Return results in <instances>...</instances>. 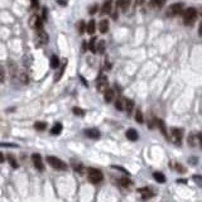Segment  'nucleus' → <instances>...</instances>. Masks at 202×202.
Listing matches in <instances>:
<instances>
[{"instance_id": "obj_12", "label": "nucleus", "mask_w": 202, "mask_h": 202, "mask_svg": "<svg viewBox=\"0 0 202 202\" xmlns=\"http://www.w3.org/2000/svg\"><path fill=\"white\" fill-rule=\"evenodd\" d=\"M155 123H157L158 128H159L160 133H162L164 137H166L167 139H169V135H168V132H167V126H166V123H164L163 120H160V119H157V120H155Z\"/></svg>"}, {"instance_id": "obj_26", "label": "nucleus", "mask_w": 202, "mask_h": 202, "mask_svg": "<svg viewBox=\"0 0 202 202\" xmlns=\"http://www.w3.org/2000/svg\"><path fill=\"white\" fill-rule=\"evenodd\" d=\"M58 65H60L58 57H57V56H52V57H51V67H52V68H57Z\"/></svg>"}, {"instance_id": "obj_35", "label": "nucleus", "mask_w": 202, "mask_h": 202, "mask_svg": "<svg viewBox=\"0 0 202 202\" xmlns=\"http://www.w3.org/2000/svg\"><path fill=\"white\" fill-rule=\"evenodd\" d=\"M73 169H75L76 172H79V173H82V166H81V164H77V166H76V164L73 163Z\"/></svg>"}, {"instance_id": "obj_37", "label": "nucleus", "mask_w": 202, "mask_h": 202, "mask_svg": "<svg viewBox=\"0 0 202 202\" xmlns=\"http://www.w3.org/2000/svg\"><path fill=\"white\" fill-rule=\"evenodd\" d=\"M113 168H114V169H119V171H121V172L125 173V174H129V172H128L125 168H121V167H118V166H113Z\"/></svg>"}, {"instance_id": "obj_16", "label": "nucleus", "mask_w": 202, "mask_h": 202, "mask_svg": "<svg viewBox=\"0 0 202 202\" xmlns=\"http://www.w3.org/2000/svg\"><path fill=\"white\" fill-rule=\"evenodd\" d=\"M133 107H134V101H133V100H130V99L124 100V109L126 110L128 115H130V114H132Z\"/></svg>"}, {"instance_id": "obj_17", "label": "nucleus", "mask_w": 202, "mask_h": 202, "mask_svg": "<svg viewBox=\"0 0 202 202\" xmlns=\"http://www.w3.org/2000/svg\"><path fill=\"white\" fill-rule=\"evenodd\" d=\"M111 7H113V0H107L101 8V14H109L111 13Z\"/></svg>"}, {"instance_id": "obj_34", "label": "nucleus", "mask_w": 202, "mask_h": 202, "mask_svg": "<svg viewBox=\"0 0 202 202\" xmlns=\"http://www.w3.org/2000/svg\"><path fill=\"white\" fill-rule=\"evenodd\" d=\"M192 179H193V181L197 183L198 186H202V177H201V176H193V177H192Z\"/></svg>"}, {"instance_id": "obj_29", "label": "nucleus", "mask_w": 202, "mask_h": 202, "mask_svg": "<svg viewBox=\"0 0 202 202\" xmlns=\"http://www.w3.org/2000/svg\"><path fill=\"white\" fill-rule=\"evenodd\" d=\"M119 183L121 186H124V187H128V186L132 185V181L128 179V178H121V179H119Z\"/></svg>"}, {"instance_id": "obj_3", "label": "nucleus", "mask_w": 202, "mask_h": 202, "mask_svg": "<svg viewBox=\"0 0 202 202\" xmlns=\"http://www.w3.org/2000/svg\"><path fill=\"white\" fill-rule=\"evenodd\" d=\"M87 177H88V179L92 182V183H99L104 178L102 172L99 171V169H96V168H88L87 169Z\"/></svg>"}, {"instance_id": "obj_4", "label": "nucleus", "mask_w": 202, "mask_h": 202, "mask_svg": "<svg viewBox=\"0 0 202 202\" xmlns=\"http://www.w3.org/2000/svg\"><path fill=\"white\" fill-rule=\"evenodd\" d=\"M182 10H183V4L176 3V4H172L171 7H168L166 14H167V16H177V15L182 14Z\"/></svg>"}, {"instance_id": "obj_20", "label": "nucleus", "mask_w": 202, "mask_h": 202, "mask_svg": "<svg viewBox=\"0 0 202 202\" xmlns=\"http://www.w3.org/2000/svg\"><path fill=\"white\" fill-rule=\"evenodd\" d=\"M86 135L91 139H99L100 138V132L97 129H88L86 130Z\"/></svg>"}, {"instance_id": "obj_31", "label": "nucleus", "mask_w": 202, "mask_h": 202, "mask_svg": "<svg viewBox=\"0 0 202 202\" xmlns=\"http://www.w3.org/2000/svg\"><path fill=\"white\" fill-rule=\"evenodd\" d=\"M73 114L77 115V116H83L85 115V111H83L82 109H80V107H73Z\"/></svg>"}, {"instance_id": "obj_9", "label": "nucleus", "mask_w": 202, "mask_h": 202, "mask_svg": "<svg viewBox=\"0 0 202 202\" xmlns=\"http://www.w3.org/2000/svg\"><path fill=\"white\" fill-rule=\"evenodd\" d=\"M138 192H139V195H140V197H141L143 200H149V198H152V197L154 196L153 190H152V188H149V187H143V188H139V190H138Z\"/></svg>"}, {"instance_id": "obj_18", "label": "nucleus", "mask_w": 202, "mask_h": 202, "mask_svg": "<svg viewBox=\"0 0 202 202\" xmlns=\"http://www.w3.org/2000/svg\"><path fill=\"white\" fill-rule=\"evenodd\" d=\"M95 29H96V23H95V20H94V19H91V20H90V22L86 24L85 30H86L88 34H94Z\"/></svg>"}, {"instance_id": "obj_30", "label": "nucleus", "mask_w": 202, "mask_h": 202, "mask_svg": "<svg viewBox=\"0 0 202 202\" xmlns=\"http://www.w3.org/2000/svg\"><path fill=\"white\" fill-rule=\"evenodd\" d=\"M96 42H97L96 38H92V39L90 41V49L94 53H96Z\"/></svg>"}, {"instance_id": "obj_24", "label": "nucleus", "mask_w": 202, "mask_h": 202, "mask_svg": "<svg viewBox=\"0 0 202 202\" xmlns=\"http://www.w3.org/2000/svg\"><path fill=\"white\" fill-rule=\"evenodd\" d=\"M105 51V41L104 39H97L96 42V52L102 53Z\"/></svg>"}, {"instance_id": "obj_13", "label": "nucleus", "mask_w": 202, "mask_h": 202, "mask_svg": "<svg viewBox=\"0 0 202 202\" xmlns=\"http://www.w3.org/2000/svg\"><path fill=\"white\" fill-rule=\"evenodd\" d=\"M130 4H132V0H118V2H116V8H119L123 11H126L128 8L130 7Z\"/></svg>"}, {"instance_id": "obj_10", "label": "nucleus", "mask_w": 202, "mask_h": 202, "mask_svg": "<svg viewBox=\"0 0 202 202\" xmlns=\"http://www.w3.org/2000/svg\"><path fill=\"white\" fill-rule=\"evenodd\" d=\"M32 160H33V164L34 167L38 169V171H44V164L42 162V157L39 154H33L32 155Z\"/></svg>"}, {"instance_id": "obj_7", "label": "nucleus", "mask_w": 202, "mask_h": 202, "mask_svg": "<svg viewBox=\"0 0 202 202\" xmlns=\"http://www.w3.org/2000/svg\"><path fill=\"white\" fill-rule=\"evenodd\" d=\"M107 87H109V79H107V76L101 75L96 81V88L100 92H104Z\"/></svg>"}, {"instance_id": "obj_36", "label": "nucleus", "mask_w": 202, "mask_h": 202, "mask_svg": "<svg viewBox=\"0 0 202 202\" xmlns=\"http://www.w3.org/2000/svg\"><path fill=\"white\" fill-rule=\"evenodd\" d=\"M85 27H86L85 23H83V22H80V23H79V32H80V33H83Z\"/></svg>"}, {"instance_id": "obj_43", "label": "nucleus", "mask_w": 202, "mask_h": 202, "mask_svg": "<svg viewBox=\"0 0 202 202\" xmlns=\"http://www.w3.org/2000/svg\"><path fill=\"white\" fill-rule=\"evenodd\" d=\"M198 34L202 37V23L200 24V27H198Z\"/></svg>"}, {"instance_id": "obj_22", "label": "nucleus", "mask_w": 202, "mask_h": 202, "mask_svg": "<svg viewBox=\"0 0 202 202\" xmlns=\"http://www.w3.org/2000/svg\"><path fill=\"white\" fill-rule=\"evenodd\" d=\"M61 132H62V124L61 123L54 124L53 128L51 129V134L52 135H58V134H61Z\"/></svg>"}, {"instance_id": "obj_40", "label": "nucleus", "mask_w": 202, "mask_h": 202, "mask_svg": "<svg viewBox=\"0 0 202 202\" xmlns=\"http://www.w3.org/2000/svg\"><path fill=\"white\" fill-rule=\"evenodd\" d=\"M37 7H38V0H32V8L35 9Z\"/></svg>"}, {"instance_id": "obj_19", "label": "nucleus", "mask_w": 202, "mask_h": 202, "mask_svg": "<svg viewBox=\"0 0 202 202\" xmlns=\"http://www.w3.org/2000/svg\"><path fill=\"white\" fill-rule=\"evenodd\" d=\"M169 167H171V168H173V169H176V171H177V173H186V172H187V171H186V168L183 167V166H181L179 163L171 162V163H169Z\"/></svg>"}, {"instance_id": "obj_2", "label": "nucleus", "mask_w": 202, "mask_h": 202, "mask_svg": "<svg viewBox=\"0 0 202 202\" xmlns=\"http://www.w3.org/2000/svg\"><path fill=\"white\" fill-rule=\"evenodd\" d=\"M47 163L49 164L51 167H53L54 169H60V171H66L67 169V164L62 159L57 158V157L48 155L47 157Z\"/></svg>"}, {"instance_id": "obj_21", "label": "nucleus", "mask_w": 202, "mask_h": 202, "mask_svg": "<svg viewBox=\"0 0 202 202\" xmlns=\"http://www.w3.org/2000/svg\"><path fill=\"white\" fill-rule=\"evenodd\" d=\"M99 29H100V32H101L102 34H105V33L109 30V20H107V19L100 20V23H99Z\"/></svg>"}, {"instance_id": "obj_28", "label": "nucleus", "mask_w": 202, "mask_h": 202, "mask_svg": "<svg viewBox=\"0 0 202 202\" xmlns=\"http://www.w3.org/2000/svg\"><path fill=\"white\" fill-rule=\"evenodd\" d=\"M34 128H35L37 130H44L46 128H47V124L43 123V121H37V123L34 124Z\"/></svg>"}, {"instance_id": "obj_8", "label": "nucleus", "mask_w": 202, "mask_h": 202, "mask_svg": "<svg viewBox=\"0 0 202 202\" xmlns=\"http://www.w3.org/2000/svg\"><path fill=\"white\" fill-rule=\"evenodd\" d=\"M29 24H30V27L34 28L35 30H38V29H42V28H43V22H42V19H41L38 15H33V16L30 18Z\"/></svg>"}, {"instance_id": "obj_42", "label": "nucleus", "mask_w": 202, "mask_h": 202, "mask_svg": "<svg viewBox=\"0 0 202 202\" xmlns=\"http://www.w3.org/2000/svg\"><path fill=\"white\" fill-rule=\"evenodd\" d=\"M43 20H47V8H43Z\"/></svg>"}, {"instance_id": "obj_47", "label": "nucleus", "mask_w": 202, "mask_h": 202, "mask_svg": "<svg viewBox=\"0 0 202 202\" xmlns=\"http://www.w3.org/2000/svg\"><path fill=\"white\" fill-rule=\"evenodd\" d=\"M201 16H202V11H201Z\"/></svg>"}, {"instance_id": "obj_27", "label": "nucleus", "mask_w": 202, "mask_h": 202, "mask_svg": "<svg viewBox=\"0 0 202 202\" xmlns=\"http://www.w3.org/2000/svg\"><path fill=\"white\" fill-rule=\"evenodd\" d=\"M196 141H197V135L190 134V135H188V145H190V146H195V145H196Z\"/></svg>"}, {"instance_id": "obj_41", "label": "nucleus", "mask_w": 202, "mask_h": 202, "mask_svg": "<svg viewBox=\"0 0 202 202\" xmlns=\"http://www.w3.org/2000/svg\"><path fill=\"white\" fill-rule=\"evenodd\" d=\"M57 3L62 7H65V5H67V0H57Z\"/></svg>"}, {"instance_id": "obj_39", "label": "nucleus", "mask_w": 202, "mask_h": 202, "mask_svg": "<svg viewBox=\"0 0 202 202\" xmlns=\"http://www.w3.org/2000/svg\"><path fill=\"white\" fill-rule=\"evenodd\" d=\"M197 140L200 141V145H201V148H202V133H198L197 134Z\"/></svg>"}, {"instance_id": "obj_1", "label": "nucleus", "mask_w": 202, "mask_h": 202, "mask_svg": "<svg viewBox=\"0 0 202 202\" xmlns=\"http://www.w3.org/2000/svg\"><path fill=\"white\" fill-rule=\"evenodd\" d=\"M196 18H197V10L195 8H188L186 9L185 11H183V24L190 27L195 23L196 20Z\"/></svg>"}, {"instance_id": "obj_14", "label": "nucleus", "mask_w": 202, "mask_h": 202, "mask_svg": "<svg viewBox=\"0 0 202 202\" xmlns=\"http://www.w3.org/2000/svg\"><path fill=\"white\" fill-rule=\"evenodd\" d=\"M125 135H126L128 139L132 140V141H135V140H138V138H139L138 132H137L135 129H128L126 133H125Z\"/></svg>"}, {"instance_id": "obj_45", "label": "nucleus", "mask_w": 202, "mask_h": 202, "mask_svg": "<svg viewBox=\"0 0 202 202\" xmlns=\"http://www.w3.org/2000/svg\"><path fill=\"white\" fill-rule=\"evenodd\" d=\"M143 3H144V0H137V2H135V4H137V5H141Z\"/></svg>"}, {"instance_id": "obj_38", "label": "nucleus", "mask_w": 202, "mask_h": 202, "mask_svg": "<svg viewBox=\"0 0 202 202\" xmlns=\"http://www.w3.org/2000/svg\"><path fill=\"white\" fill-rule=\"evenodd\" d=\"M97 8H99V7H97L96 4L91 7V8H90V14H95V13H96V10H97Z\"/></svg>"}, {"instance_id": "obj_15", "label": "nucleus", "mask_w": 202, "mask_h": 202, "mask_svg": "<svg viewBox=\"0 0 202 202\" xmlns=\"http://www.w3.org/2000/svg\"><path fill=\"white\" fill-rule=\"evenodd\" d=\"M166 4V0H150L149 2V7L153 9H160Z\"/></svg>"}, {"instance_id": "obj_23", "label": "nucleus", "mask_w": 202, "mask_h": 202, "mask_svg": "<svg viewBox=\"0 0 202 202\" xmlns=\"http://www.w3.org/2000/svg\"><path fill=\"white\" fill-rule=\"evenodd\" d=\"M153 177H154V179H155L157 182H159V183H166V181H167L166 176H164L163 173H160V172H154V173H153Z\"/></svg>"}, {"instance_id": "obj_33", "label": "nucleus", "mask_w": 202, "mask_h": 202, "mask_svg": "<svg viewBox=\"0 0 202 202\" xmlns=\"http://www.w3.org/2000/svg\"><path fill=\"white\" fill-rule=\"evenodd\" d=\"M8 159H9V163H10V166H11L13 168H18V163H16V160L14 159V157L8 155Z\"/></svg>"}, {"instance_id": "obj_25", "label": "nucleus", "mask_w": 202, "mask_h": 202, "mask_svg": "<svg viewBox=\"0 0 202 202\" xmlns=\"http://www.w3.org/2000/svg\"><path fill=\"white\" fill-rule=\"evenodd\" d=\"M135 120H137V123H139V124H143L144 123V118H143V113H141V110H137V113H135Z\"/></svg>"}, {"instance_id": "obj_44", "label": "nucleus", "mask_w": 202, "mask_h": 202, "mask_svg": "<svg viewBox=\"0 0 202 202\" xmlns=\"http://www.w3.org/2000/svg\"><path fill=\"white\" fill-rule=\"evenodd\" d=\"M4 159H5V158H4V155H3V153H2V152H0V163H3V162H4Z\"/></svg>"}, {"instance_id": "obj_46", "label": "nucleus", "mask_w": 202, "mask_h": 202, "mask_svg": "<svg viewBox=\"0 0 202 202\" xmlns=\"http://www.w3.org/2000/svg\"><path fill=\"white\" fill-rule=\"evenodd\" d=\"M177 182H178V183H186L187 181H186V179H177Z\"/></svg>"}, {"instance_id": "obj_32", "label": "nucleus", "mask_w": 202, "mask_h": 202, "mask_svg": "<svg viewBox=\"0 0 202 202\" xmlns=\"http://www.w3.org/2000/svg\"><path fill=\"white\" fill-rule=\"evenodd\" d=\"M115 106L118 110H124V100L123 99H118V101L115 102Z\"/></svg>"}, {"instance_id": "obj_5", "label": "nucleus", "mask_w": 202, "mask_h": 202, "mask_svg": "<svg viewBox=\"0 0 202 202\" xmlns=\"http://www.w3.org/2000/svg\"><path fill=\"white\" fill-rule=\"evenodd\" d=\"M172 140L177 146L182 145V139H183V130L179 128H173L172 129Z\"/></svg>"}, {"instance_id": "obj_6", "label": "nucleus", "mask_w": 202, "mask_h": 202, "mask_svg": "<svg viewBox=\"0 0 202 202\" xmlns=\"http://www.w3.org/2000/svg\"><path fill=\"white\" fill-rule=\"evenodd\" d=\"M37 32H38V34H37V41H35V44L38 46V47L47 44V43H48V39H49V37H48V34H47V33L43 30V28H42V29H38Z\"/></svg>"}, {"instance_id": "obj_11", "label": "nucleus", "mask_w": 202, "mask_h": 202, "mask_svg": "<svg viewBox=\"0 0 202 202\" xmlns=\"http://www.w3.org/2000/svg\"><path fill=\"white\" fill-rule=\"evenodd\" d=\"M104 99H105V101L109 104V102H111V101H114V99H115V91L113 90V88H106L105 91H104Z\"/></svg>"}]
</instances>
